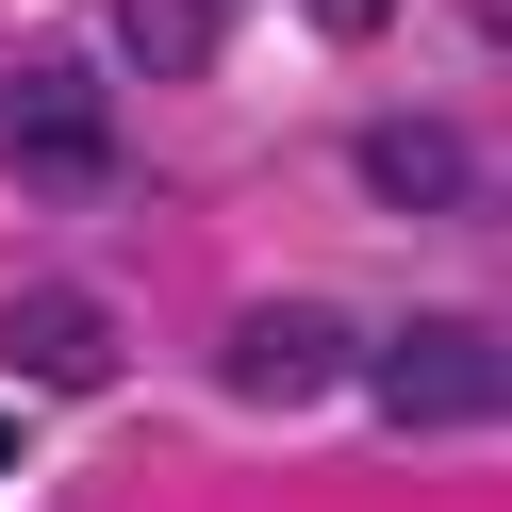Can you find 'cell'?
I'll return each mask as SVG.
<instances>
[{
	"label": "cell",
	"instance_id": "6da1fadb",
	"mask_svg": "<svg viewBox=\"0 0 512 512\" xmlns=\"http://www.w3.org/2000/svg\"><path fill=\"white\" fill-rule=\"evenodd\" d=\"M0 166L34 182V199H100L116 182V100L83 67H17L0 83Z\"/></svg>",
	"mask_w": 512,
	"mask_h": 512
},
{
	"label": "cell",
	"instance_id": "7a4b0ae2",
	"mask_svg": "<svg viewBox=\"0 0 512 512\" xmlns=\"http://www.w3.org/2000/svg\"><path fill=\"white\" fill-rule=\"evenodd\" d=\"M364 397H380V430H496V331L479 314H413L364 364Z\"/></svg>",
	"mask_w": 512,
	"mask_h": 512
},
{
	"label": "cell",
	"instance_id": "3957f363",
	"mask_svg": "<svg viewBox=\"0 0 512 512\" xmlns=\"http://www.w3.org/2000/svg\"><path fill=\"white\" fill-rule=\"evenodd\" d=\"M0 364L50 380V397H83V380H116V314L83 298V281H17V298H0Z\"/></svg>",
	"mask_w": 512,
	"mask_h": 512
},
{
	"label": "cell",
	"instance_id": "277c9868",
	"mask_svg": "<svg viewBox=\"0 0 512 512\" xmlns=\"http://www.w3.org/2000/svg\"><path fill=\"white\" fill-rule=\"evenodd\" d=\"M331 364H347V331H331L314 298H265V314H232V347H215V380H232L248 413H298Z\"/></svg>",
	"mask_w": 512,
	"mask_h": 512
},
{
	"label": "cell",
	"instance_id": "5b68a950",
	"mask_svg": "<svg viewBox=\"0 0 512 512\" xmlns=\"http://www.w3.org/2000/svg\"><path fill=\"white\" fill-rule=\"evenodd\" d=\"M347 166H364L380 215H463V199H479V166H463V133H446V116H380Z\"/></svg>",
	"mask_w": 512,
	"mask_h": 512
},
{
	"label": "cell",
	"instance_id": "8992f818",
	"mask_svg": "<svg viewBox=\"0 0 512 512\" xmlns=\"http://www.w3.org/2000/svg\"><path fill=\"white\" fill-rule=\"evenodd\" d=\"M116 34H133V67H149V83H199V67H215V34H232V0H116Z\"/></svg>",
	"mask_w": 512,
	"mask_h": 512
},
{
	"label": "cell",
	"instance_id": "52a82bcc",
	"mask_svg": "<svg viewBox=\"0 0 512 512\" xmlns=\"http://www.w3.org/2000/svg\"><path fill=\"white\" fill-rule=\"evenodd\" d=\"M314 17H331V34H380V0H314Z\"/></svg>",
	"mask_w": 512,
	"mask_h": 512
},
{
	"label": "cell",
	"instance_id": "ba28073f",
	"mask_svg": "<svg viewBox=\"0 0 512 512\" xmlns=\"http://www.w3.org/2000/svg\"><path fill=\"white\" fill-rule=\"evenodd\" d=\"M0 463H17V413H0Z\"/></svg>",
	"mask_w": 512,
	"mask_h": 512
}]
</instances>
